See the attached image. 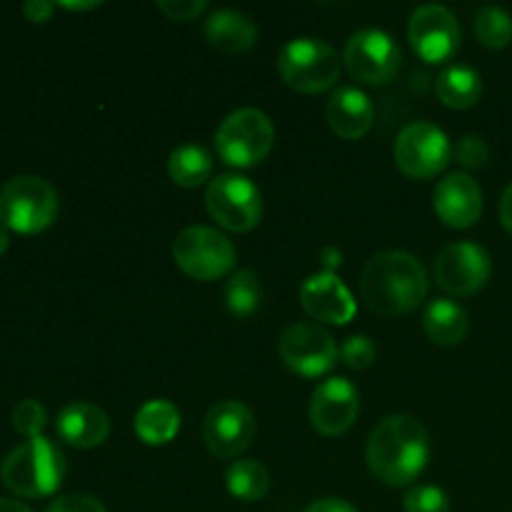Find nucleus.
<instances>
[{"label":"nucleus","mask_w":512,"mask_h":512,"mask_svg":"<svg viewBox=\"0 0 512 512\" xmlns=\"http://www.w3.org/2000/svg\"><path fill=\"white\" fill-rule=\"evenodd\" d=\"M370 473L393 488L413 485L430 460V438L413 415H388L370 433L365 445Z\"/></svg>","instance_id":"1"},{"label":"nucleus","mask_w":512,"mask_h":512,"mask_svg":"<svg viewBox=\"0 0 512 512\" xmlns=\"http://www.w3.org/2000/svg\"><path fill=\"white\" fill-rule=\"evenodd\" d=\"M428 273L415 255L405 250H383L368 260L360 278V295L373 313L383 318L408 315L425 300Z\"/></svg>","instance_id":"2"},{"label":"nucleus","mask_w":512,"mask_h":512,"mask_svg":"<svg viewBox=\"0 0 512 512\" xmlns=\"http://www.w3.org/2000/svg\"><path fill=\"white\" fill-rule=\"evenodd\" d=\"M63 450L48 438H30L10 450L0 465V480L18 498H48L63 485Z\"/></svg>","instance_id":"3"},{"label":"nucleus","mask_w":512,"mask_h":512,"mask_svg":"<svg viewBox=\"0 0 512 512\" xmlns=\"http://www.w3.org/2000/svg\"><path fill=\"white\" fill-rule=\"evenodd\" d=\"M60 210L58 190L38 175H15L0 188V225L15 233H43Z\"/></svg>","instance_id":"4"},{"label":"nucleus","mask_w":512,"mask_h":512,"mask_svg":"<svg viewBox=\"0 0 512 512\" xmlns=\"http://www.w3.org/2000/svg\"><path fill=\"white\" fill-rule=\"evenodd\" d=\"M275 143V125L263 110L238 108L220 123L215 133L218 155L230 168H255L270 155Z\"/></svg>","instance_id":"5"},{"label":"nucleus","mask_w":512,"mask_h":512,"mask_svg":"<svg viewBox=\"0 0 512 512\" xmlns=\"http://www.w3.org/2000/svg\"><path fill=\"white\" fill-rule=\"evenodd\" d=\"M278 73L298 93H325L340 80L338 50L320 38H295L280 50Z\"/></svg>","instance_id":"6"},{"label":"nucleus","mask_w":512,"mask_h":512,"mask_svg":"<svg viewBox=\"0 0 512 512\" xmlns=\"http://www.w3.org/2000/svg\"><path fill=\"white\" fill-rule=\"evenodd\" d=\"M173 260L195 280H218L235 273L238 250L220 230L190 225L173 240Z\"/></svg>","instance_id":"7"},{"label":"nucleus","mask_w":512,"mask_h":512,"mask_svg":"<svg viewBox=\"0 0 512 512\" xmlns=\"http://www.w3.org/2000/svg\"><path fill=\"white\" fill-rule=\"evenodd\" d=\"M205 208L220 228L230 233H250L263 220V193L245 175L223 173L210 180Z\"/></svg>","instance_id":"8"},{"label":"nucleus","mask_w":512,"mask_h":512,"mask_svg":"<svg viewBox=\"0 0 512 512\" xmlns=\"http://www.w3.org/2000/svg\"><path fill=\"white\" fill-rule=\"evenodd\" d=\"M393 155L395 165L408 178L428 180L448 168L453 158V145L443 128L428 120H415L398 133Z\"/></svg>","instance_id":"9"},{"label":"nucleus","mask_w":512,"mask_h":512,"mask_svg":"<svg viewBox=\"0 0 512 512\" xmlns=\"http://www.w3.org/2000/svg\"><path fill=\"white\" fill-rule=\"evenodd\" d=\"M338 345L333 335L318 323H293L278 340V355L295 375L320 378L338 363Z\"/></svg>","instance_id":"10"},{"label":"nucleus","mask_w":512,"mask_h":512,"mask_svg":"<svg viewBox=\"0 0 512 512\" xmlns=\"http://www.w3.org/2000/svg\"><path fill=\"white\" fill-rule=\"evenodd\" d=\"M345 65L350 75L360 83L385 85L395 78L403 63L400 45L395 43L393 35L378 28H365L350 35L343 53Z\"/></svg>","instance_id":"11"},{"label":"nucleus","mask_w":512,"mask_h":512,"mask_svg":"<svg viewBox=\"0 0 512 512\" xmlns=\"http://www.w3.org/2000/svg\"><path fill=\"white\" fill-rule=\"evenodd\" d=\"M433 273L445 293L455 295V298H468L485 288L490 273H493V260L483 245L460 240V243H450L440 250Z\"/></svg>","instance_id":"12"},{"label":"nucleus","mask_w":512,"mask_h":512,"mask_svg":"<svg viewBox=\"0 0 512 512\" xmlns=\"http://www.w3.org/2000/svg\"><path fill=\"white\" fill-rule=\"evenodd\" d=\"M255 438V415L240 400H220L203 420V440L215 458H238Z\"/></svg>","instance_id":"13"},{"label":"nucleus","mask_w":512,"mask_h":512,"mask_svg":"<svg viewBox=\"0 0 512 512\" xmlns=\"http://www.w3.org/2000/svg\"><path fill=\"white\" fill-rule=\"evenodd\" d=\"M408 40L425 63H445L460 48V25L445 5H420L410 15Z\"/></svg>","instance_id":"14"},{"label":"nucleus","mask_w":512,"mask_h":512,"mask_svg":"<svg viewBox=\"0 0 512 512\" xmlns=\"http://www.w3.org/2000/svg\"><path fill=\"white\" fill-rule=\"evenodd\" d=\"M360 413V393L348 378L323 380L310 398V425L325 438L348 433Z\"/></svg>","instance_id":"15"},{"label":"nucleus","mask_w":512,"mask_h":512,"mask_svg":"<svg viewBox=\"0 0 512 512\" xmlns=\"http://www.w3.org/2000/svg\"><path fill=\"white\" fill-rule=\"evenodd\" d=\"M300 303L310 318L328 325H348L358 310L355 295L340 280V275L330 270L313 273L300 285Z\"/></svg>","instance_id":"16"},{"label":"nucleus","mask_w":512,"mask_h":512,"mask_svg":"<svg viewBox=\"0 0 512 512\" xmlns=\"http://www.w3.org/2000/svg\"><path fill=\"white\" fill-rule=\"evenodd\" d=\"M433 208L448 228H473L483 215V190L468 173H450L433 193Z\"/></svg>","instance_id":"17"},{"label":"nucleus","mask_w":512,"mask_h":512,"mask_svg":"<svg viewBox=\"0 0 512 512\" xmlns=\"http://www.w3.org/2000/svg\"><path fill=\"white\" fill-rule=\"evenodd\" d=\"M330 130L343 140H358L373 128L375 108L373 100L355 85H343L335 90L325 108Z\"/></svg>","instance_id":"18"},{"label":"nucleus","mask_w":512,"mask_h":512,"mask_svg":"<svg viewBox=\"0 0 512 512\" xmlns=\"http://www.w3.org/2000/svg\"><path fill=\"white\" fill-rule=\"evenodd\" d=\"M55 430L70 448L93 450L108 440L110 418L93 403H70L55 418Z\"/></svg>","instance_id":"19"},{"label":"nucleus","mask_w":512,"mask_h":512,"mask_svg":"<svg viewBox=\"0 0 512 512\" xmlns=\"http://www.w3.org/2000/svg\"><path fill=\"white\" fill-rule=\"evenodd\" d=\"M205 40L220 53H245L258 40V25L248 13L235 8L213 10L205 20Z\"/></svg>","instance_id":"20"},{"label":"nucleus","mask_w":512,"mask_h":512,"mask_svg":"<svg viewBox=\"0 0 512 512\" xmlns=\"http://www.w3.org/2000/svg\"><path fill=\"white\" fill-rule=\"evenodd\" d=\"M423 330L433 343L458 345L470 330V318L463 305L450 298H438L425 308Z\"/></svg>","instance_id":"21"},{"label":"nucleus","mask_w":512,"mask_h":512,"mask_svg":"<svg viewBox=\"0 0 512 512\" xmlns=\"http://www.w3.org/2000/svg\"><path fill=\"white\" fill-rule=\"evenodd\" d=\"M133 425L145 445H168L180 433V410L170 400H148L135 413Z\"/></svg>","instance_id":"22"},{"label":"nucleus","mask_w":512,"mask_h":512,"mask_svg":"<svg viewBox=\"0 0 512 512\" xmlns=\"http://www.w3.org/2000/svg\"><path fill=\"white\" fill-rule=\"evenodd\" d=\"M438 98L443 105L453 110H468L483 95V80H480L478 70L468 68V65H450L438 75Z\"/></svg>","instance_id":"23"},{"label":"nucleus","mask_w":512,"mask_h":512,"mask_svg":"<svg viewBox=\"0 0 512 512\" xmlns=\"http://www.w3.org/2000/svg\"><path fill=\"white\" fill-rule=\"evenodd\" d=\"M168 173L180 188H200L213 175V155L203 145H180L170 153Z\"/></svg>","instance_id":"24"},{"label":"nucleus","mask_w":512,"mask_h":512,"mask_svg":"<svg viewBox=\"0 0 512 512\" xmlns=\"http://www.w3.org/2000/svg\"><path fill=\"white\" fill-rule=\"evenodd\" d=\"M225 485L233 498L258 503L270 493V473L258 460H235L225 473Z\"/></svg>","instance_id":"25"},{"label":"nucleus","mask_w":512,"mask_h":512,"mask_svg":"<svg viewBox=\"0 0 512 512\" xmlns=\"http://www.w3.org/2000/svg\"><path fill=\"white\" fill-rule=\"evenodd\" d=\"M263 303V283L253 270L243 268L230 275L225 285V305L235 318H248Z\"/></svg>","instance_id":"26"},{"label":"nucleus","mask_w":512,"mask_h":512,"mask_svg":"<svg viewBox=\"0 0 512 512\" xmlns=\"http://www.w3.org/2000/svg\"><path fill=\"white\" fill-rule=\"evenodd\" d=\"M475 35L490 50H503L512 43V15L498 5H485L475 15Z\"/></svg>","instance_id":"27"},{"label":"nucleus","mask_w":512,"mask_h":512,"mask_svg":"<svg viewBox=\"0 0 512 512\" xmlns=\"http://www.w3.org/2000/svg\"><path fill=\"white\" fill-rule=\"evenodd\" d=\"M10 420H13V428L30 440L40 438L45 423H48V413H45L43 403H38L35 398H25L15 405Z\"/></svg>","instance_id":"28"},{"label":"nucleus","mask_w":512,"mask_h":512,"mask_svg":"<svg viewBox=\"0 0 512 512\" xmlns=\"http://www.w3.org/2000/svg\"><path fill=\"white\" fill-rule=\"evenodd\" d=\"M405 512H450V498L435 485H418L405 493Z\"/></svg>","instance_id":"29"},{"label":"nucleus","mask_w":512,"mask_h":512,"mask_svg":"<svg viewBox=\"0 0 512 512\" xmlns=\"http://www.w3.org/2000/svg\"><path fill=\"white\" fill-rule=\"evenodd\" d=\"M375 343L368 338V335H350L343 345H340L338 358L343 360L348 368L353 370H365L375 363Z\"/></svg>","instance_id":"30"},{"label":"nucleus","mask_w":512,"mask_h":512,"mask_svg":"<svg viewBox=\"0 0 512 512\" xmlns=\"http://www.w3.org/2000/svg\"><path fill=\"white\" fill-rule=\"evenodd\" d=\"M453 155L463 168H483L490 158V148L480 135H465V138H460V143L455 145Z\"/></svg>","instance_id":"31"},{"label":"nucleus","mask_w":512,"mask_h":512,"mask_svg":"<svg viewBox=\"0 0 512 512\" xmlns=\"http://www.w3.org/2000/svg\"><path fill=\"white\" fill-rule=\"evenodd\" d=\"M158 10L178 23H190L208 10V0H158Z\"/></svg>","instance_id":"32"},{"label":"nucleus","mask_w":512,"mask_h":512,"mask_svg":"<svg viewBox=\"0 0 512 512\" xmlns=\"http://www.w3.org/2000/svg\"><path fill=\"white\" fill-rule=\"evenodd\" d=\"M45 512H108L105 505L100 503L98 498L88 493H73V495H63V498L53 500L50 508Z\"/></svg>","instance_id":"33"},{"label":"nucleus","mask_w":512,"mask_h":512,"mask_svg":"<svg viewBox=\"0 0 512 512\" xmlns=\"http://www.w3.org/2000/svg\"><path fill=\"white\" fill-rule=\"evenodd\" d=\"M53 10L55 5L45 3V0H28V3L23 5V15L30 20V23H45V20H50Z\"/></svg>","instance_id":"34"},{"label":"nucleus","mask_w":512,"mask_h":512,"mask_svg":"<svg viewBox=\"0 0 512 512\" xmlns=\"http://www.w3.org/2000/svg\"><path fill=\"white\" fill-rule=\"evenodd\" d=\"M305 512H358V510L340 498H323V500H315L313 505H308V510Z\"/></svg>","instance_id":"35"},{"label":"nucleus","mask_w":512,"mask_h":512,"mask_svg":"<svg viewBox=\"0 0 512 512\" xmlns=\"http://www.w3.org/2000/svg\"><path fill=\"white\" fill-rule=\"evenodd\" d=\"M500 223L512 235V185L505 188L503 198H500Z\"/></svg>","instance_id":"36"},{"label":"nucleus","mask_w":512,"mask_h":512,"mask_svg":"<svg viewBox=\"0 0 512 512\" xmlns=\"http://www.w3.org/2000/svg\"><path fill=\"white\" fill-rule=\"evenodd\" d=\"M0 512H33L25 503L13 498H0Z\"/></svg>","instance_id":"37"},{"label":"nucleus","mask_w":512,"mask_h":512,"mask_svg":"<svg viewBox=\"0 0 512 512\" xmlns=\"http://www.w3.org/2000/svg\"><path fill=\"white\" fill-rule=\"evenodd\" d=\"M63 5V8H68V10H93V8H98V0H93V3H60Z\"/></svg>","instance_id":"38"},{"label":"nucleus","mask_w":512,"mask_h":512,"mask_svg":"<svg viewBox=\"0 0 512 512\" xmlns=\"http://www.w3.org/2000/svg\"><path fill=\"white\" fill-rule=\"evenodd\" d=\"M10 248V233L5 225H0V255H5V250Z\"/></svg>","instance_id":"39"}]
</instances>
